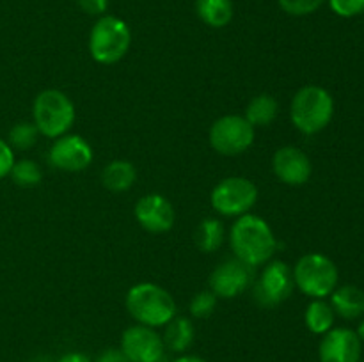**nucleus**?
Instances as JSON below:
<instances>
[{
	"label": "nucleus",
	"mask_w": 364,
	"mask_h": 362,
	"mask_svg": "<svg viewBox=\"0 0 364 362\" xmlns=\"http://www.w3.org/2000/svg\"><path fill=\"white\" fill-rule=\"evenodd\" d=\"M171 362H206L203 357H198V355H181V357L174 358Z\"/></svg>",
	"instance_id": "obj_32"
},
{
	"label": "nucleus",
	"mask_w": 364,
	"mask_h": 362,
	"mask_svg": "<svg viewBox=\"0 0 364 362\" xmlns=\"http://www.w3.org/2000/svg\"><path fill=\"white\" fill-rule=\"evenodd\" d=\"M294 283L309 298H327L338 287L340 272L329 256L320 252L304 254L294 268Z\"/></svg>",
	"instance_id": "obj_6"
},
{
	"label": "nucleus",
	"mask_w": 364,
	"mask_h": 362,
	"mask_svg": "<svg viewBox=\"0 0 364 362\" xmlns=\"http://www.w3.org/2000/svg\"><path fill=\"white\" fill-rule=\"evenodd\" d=\"M124 304L135 322L151 329L166 327L176 316V302L173 295L153 283H139L132 286Z\"/></svg>",
	"instance_id": "obj_2"
},
{
	"label": "nucleus",
	"mask_w": 364,
	"mask_h": 362,
	"mask_svg": "<svg viewBox=\"0 0 364 362\" xmlns=\"http://www.w3.org/2000/svg\"><path fill=\"white\" fill-rule=\"evenodd\" d=\"M32 362H53V361H50L48 357H38V358H34Z\"/></svg>",
	"instance_id": "obj_34"
},
{
	"label": "nucleus",
	"mask_w": 364,
	"mask_h": 362,
	"mask_svg": "<svg viewBox=\"0 0 364 362\" xmlns=\"http://www.w3.org/2000/svg\"><path fill=\"white\" fill-rule=\"evenodd\" d=\"M277 110H279V105H277V99L274 96L258 94L249 102L244 117L255 128L270 126L276 121Z\"/></svg>",
	"instance_id": "obj_21"
},
{
	"label": "nucleus",
	"mask_w": 364,
	"mask_h": 362,
	"mask_svg": "<svg viewBox=\"0 0 364 362\" xmlns=\"http://www.w3.org/2000/svg\"><path fill=\"white\" fill-rule=\"evenodd\" d=\"M38 128L34 123H18L9 130V146L14 149H31L38 141Z\"/></svg>",
	"instance_id": "obj_24"
},
{
	"label": "nucleus",
	"mask_w": 364,
	"mask_h": 362,
	"mask_svg": "<svg viewBox=\"0 0 364 362\" xmlns=\"http://www.w3.org/2000/svg\"><path fill=\"white\" fill-rule=\"evenodd\" d=\"M361 362H364V358H361Z\"/></svg>",
	"instance_id": "obj_35"
},
{
	"label": "nucleus",
	"mask_w": 364,
	"mask_h": 362,
	"mask_svg": "<svg viewBox=\"0 0 364 362\" xmlns=\"http://www.w3.org/2000/svg\"><path fill=\"white\" fill-rule=\"evenodd\" d=\"M135 219L142 229L153 234H162L173 229L174 213L173 204L162 194H146L135 204Z\"/></svg>",
	"instance_id": "obj_13"
},
{
	"label": "nucleus",
	"mask_w": 364,
	"mask_h": 362,
	"mask_svg": "<svg viewBox=\"0 0 364 362\" xmlns=\"http://www.w3.org/2000/svg\"><path fill=\"white\" fill-rule=\"evenodd\" d=\"M32 117L39 135L59 138L71 130L75 123V105L59 89H45L32 105Z\"/></svg>",
	"instance_id": "obj_5"
},
{
	"label": "nucleus",
	"mask_w": 364,
	"mask_h": 362,
	"mask_svg": "<svg viewBox=\"0 0 364 362\" xmlns=\"http://www.w3.org/2000/svg\"><path fill=\"white\" fill-rule=\"evenodd\" d=\"M132 45L130 27L121 18L103 14L89 32V53L98 64H116L128 53Z\"/></svg>",
	"instance_id": "obj_4"
},
{
	"label": "nucleus",
	"mask_w": 364,
	"mask_h": 362,
	"mask_svg": "<svg viewBox=\"0 0 364 362\" xmlns=\"http://www.w3.org/2000/svg\"><path fill=\"white\" fill-rule=\"evenodd\" d=\"M96 362H128L121 348H107L96 357Z\"/></svg>",
	"instance_id": "obj_30"
},
{
	"label": "nucleus",
	"mask_w": 364,
	"mask_h": 362,
	"mask_svg": "<svg viewBox=\"0 0 364 362\" xmlns=\"http://www.w3.org/2000/svg\"><path fill=\"white\" fill-rule=\"evenodd\" d=\"M256 128L238 114L219 117L210 128V146L223 156H238L255 144Z\"/></svg>",
	"instance_id": "obj_8"
},
{
	"label": "nucleus",
	"mask_w": 364,
	"mask_h": 362,
	"mask_svg": "<svg viewBox=\"0 0 364 362\" xmlns=\"http://www.w3.org/2000/svg\"><path fill=\"white\" fill-rule=\"evenodd\" d=\"M121 351L128 362H162L166 344L155 329L137 323L128 327L121 336Z\"/></svg>",
	"instance_id": "obj_10"
},
{
	"label": "nucleus",
	"mask_w": 364,
	"mask_h": 362,
	"mask_svg": "<svg viewBox=\"0 0 364 362\" xmlns=\"http://www.w3.org/2000/svg\"><path fill=\"white\" fill-rule=\"evenodd\" d=\"M194 337L196 327L192 323V319L187 318V316H174L166 325L162 339L166 348H169L171 351L183 353V351H187L192 346Z\"/></svg>",
	"instance_id": "obj_17"
},
{
	"label": "nucleus",
	"mask_w": 364,
	"mask_h": 362,
	"mask_svg": "<svg viewBox=\"0 0 364 362\" xmlns=\"http://www.w3.org/2000/svg\"><path fill=\"white\" fill-rule=\"evenodd\" d=\"M55 362H92V361L85 353H80V351H71V353L63 355V357Z\"/></svg>",
	"instance_id": "obj_31"
},
{
	"label": "nucleus",
	"mask_w": 364,
	"mask_h": 362,
	"mask_svg": "<svg viewBox=\"0 0 364 362\" xmlns=\"http://www.w3.org/2000/svg\"><path fill=\"white\" fill-rule=\"evenodd\" d=\"M334 319H336V312L331 307L329 302H326V298H315L306 307L304 323L309 332L316 334V336H323L329 332L334 327Z\"/></svg>",
	"instance_id": "obj_20"
},
{
	"label": "nucleus",
	"mask_w": 364,
	"mask_h": 362,
	"mask_svg": "<svg viewBox=\"0 0 364 362\" xmlns=\"http://www.w3.org/2000/svg\"><path fill=\"white\" fill-rule=\"evenodd\" d=\"M252 280V268L238 259L220 263L210 275V290L213 291L217 298H231L238 297L249 287Z\"/></svg>",
	"instance_id": "obj_15"
},
{
	"label": "nucleus",
	"mask_w": 364,
	"mask_h": 362,
	"mask_svg": "<svg viewBox=\"0 0 364 362\" xmlns=\"http://www.w3.org/2000/svg\"><path fill=\"white\" fill-rule=\"evenodd\" d=\"M258 201V188L244 176H230L213 187L210 202L219 215L242 216Z\"/></svg>",
	"instance_id": "obj_7"
},
{
	"label": "nucleus",
	"mask_w": 364,
	"mask_h": 362,
	"mask_svg": "<svg viewBox=\"0 0 364 362\" xmlns=\"http://www.w3.org/2000/svg\"><path fill=\"white\" fill-rule=\"evenodd\" d=\"M48 162L64 172H80L92 163V148L80 135L66 133L55 138L48 151Z\"/></svg>",
	"instance_id": "obj_11"
},
{
	"label": "nucleus",
	"mask_w": 364,
	"mask_h": 362,
	"mask_svg": "<svg viewBox=\"0 0 364 362\" xmlns=\"http://www.w3.org/2000/svg\"><path fill=\"white\" fill-rule=\"evenodd\" d=\"M14 162H16V160H14L13 148L9 146V142H6L0 138V180L6 176H9Z\"/></svg>",
	"instance_id": "obj_28"
},
{
	"label": "nucleus",
	"mask_w": 364,
	"mask_h": 362,
	"mask_svg": "<svg viewBox=\"0 0 364 362\" xmlns=\"http://www.w3.org/2000/svg\"><path fill=\"white\" fill-rule=\"evenodd\" d=\"M217 307V297L213 295L212 290L199 291L198 295H194V298L191 300V305H188V311L194 318H208L215 312Z\"/></svg>",
	"instance_id": "obj_25"
},
{
	"label": "nucleus",
	"mask_w": 364,
	"mask_h": 362,
	"mask_svg": "<svg viewBox=\"0 0 364 362\" xmlns=\"http://www.w3.org/2000/svg\"><path fill=\"white\" fill-rule=\"evenodd\" d=\"M331 297V307L343 319H358L364 316V291L354 284L338 286Z\"/></svg>",
	"instance_id": "obj_16"
},
{
	"label": "nucleus",
	"mask_w": 364,
	"mask_h": 362,
	"mask_svg": "<svg viewBox=\"0 0 364 362\" xmlns=\"http://www.w3.org/2000/svg\"><path fill=\"white\" fill-rule=\"evenodd\" d=\"M137 180V169L128 160H114L107 163L102 172V183L110 192H127L134 187Z\"/></svg>",
	"instance_id": "obj_18"
},
{
	"label": "nucleus",
	"mask_w": 364,
	"mask_h": 362,
	"mask_svg": "<svg viewBox=\"0 0 364 362\" xmlns=\"http://www.w3.org/2000/svg\"><path fill=\"white\" fill-rule=\"evenodd\" d=\"M9 176L13 177V181L18 185V187L31 188V187H36V185H39V181H41L43 177V172L34 160H18V162H14Z\"/></svg>",
	"instance_id": "obj_23"
},
{
	"label": "nucleus",
	"mask_w": 364,
	"mask_h": 362,
	"mask_svg": "<svg viewBox=\"0 0 364 362\" xmlns=\"http://www.w3.org/2000/svg\"><path fill=\"white\" fill-rule=\"evenodd\" d=\"M230 245L238 261L255 268L270 261L277 248V240L265 219L245 213L231 226Z\"/></svg>",
	"instance_id": "obj_1"
},
{
	"label": "nucleus",
	"mask_w": 364,
	"mask_h": 362,
	"mask_svg": "<svg viewBox=\"0 0 364 362\" xmlns=\"http://www.w3.org/2000/svg\"><path fill=\"white\" fill-rule=\"evenodd\" d=\"M320 362H361L363 343L355 330L347 327L331 329L323 334L318 346Z\"/></svg>",
	"instance_id": "obj_12"
},
{
	"label": "nucleus",
	"mask_w": 364,
	"mask_h": 362,
	"mask_svg": "<svg viewBox=\"0 0 364 362\" xmlns=\"http://www.w3.org/2000/svg\"><path fill=\"white\" fill-rule=\"evenodd\" d=\"M272 170L277 180L290 187H301L308 183L313 174L309 156L295 146L279 148L272 156Z\"/></svg>",
	"instance_id": "obj_14"
},
{
	"label": "nucleus",
	"mask_w": 364,
	"mask_h": 362,
	"mask_svg": "<svg viewBox=\"0 0 364 362\" xmlns=\"http://www.w3.org/2000/svg\"><path fill=\"white\" fill-rule=\"evenodd\" d=\"M334 14L341 18H354L364 13V0H327Z\"/></svg>",
	"instance_id": "obj_27"
},
{
	"label": "nucleus",
	"mask_w": 364,
	"mask_h": 362,
	"mask_svg": "<svg viewBox=\"0 0 364 362\" xmlns=\"http://www.w3.org/2000/svg\"><path fill=\"white\" fill-rule=\"evenodd\" d=\"M334 116V99L320 85H304L290 103L291 124L304 135H316L329 126Z\"/></svg>",
	"instance_id": "obj_3"
},
{
	"label": "nucleus",
	"mask_w": 364,
	"mask_h": 362,
	"mask_svg": "<svg viewBox=\"0 0 364 362\" xmlns=\"http://www.w3.org/2000/svg\"><path fill=\"white\" fill-rule=\"evenodd\" d=\"M77 4L85 14L91 16H103L109 7V0H77Z\"/></svg>",
	"instance_id": "obj_29"
},
{
	"label": "nucleus",
	"mask_w": 364,
	"mask_h": 362,
	"mask_svg": "<svg viewBox=\"0 0 364 362\" xmlns=\"http://www.w3.org/2000/svg\"><path fill=\"white\" fill-rule=\"evenodd\" d=\"M294 270L284 261H272L255 284V298L262 307H276L294 293Z\"/></svg>",
	"instance_id": "obj_9"
},
{
	"label": "nucleus",
	"mask_w": 364,
	"mask_h": 362,
	"mask_svg": "<svg viewBox=\"0 0 364 362\" xmlns=\"http://www.w3.org/2000/svg\"><path fill=\"white\" fill-rule=\"evenodd\" d=\"M355 334H358V337L361 339V343H364V318L359 322V327L358 330H355Z\"/></svg>",
	"instance_id": "obj_33"
},
{
	"label": "nucleus",
	"mask_w": 364,
	"mask_h": 362,
	"mask_svg": "<svg viewBox=\"0 0 364 362\" xmlns=\"http://www.w3.org/2000/svg\"><path fill=\"white\" fill-rule=\"evenodd\" d=\"M277 4L290 16H308L318 11L326 0H277Z\"/></svg>",
	"instance_id": "obj_26"
},
{
	"label": "nucleus",
	"mask_w": 364,
	"mask_h": 362,
	"mask_svg": "<svg viewBox=\"0 0 364 362\" xmlns=\"http://www.w3.org/2000/svg\"><path fill=\"white\" fill-rule=\"evenodd\" d=\"M224 236H226L224 224L219 219H210L208 216V219H203L196 229V247L205 254H210V252H215L223 247Z\"/></svg>",
	"instance_id": "obj_22"
},
{
	"label": "nucleus",
	"mask_w": 364,
	"mask_h": 362,
	"mask_svg": "<svg viewBox=\"0 0 364 362\" xmlns=\"http://www.w3.org/2000/svg\"><path fill=\"white\" fill-rule=\"evenodd\" d=\"M199 20L212 28H223L233 20V0H196Z\"/></svg>",
	"instance_id": "obj_19"
}]
</instances>
